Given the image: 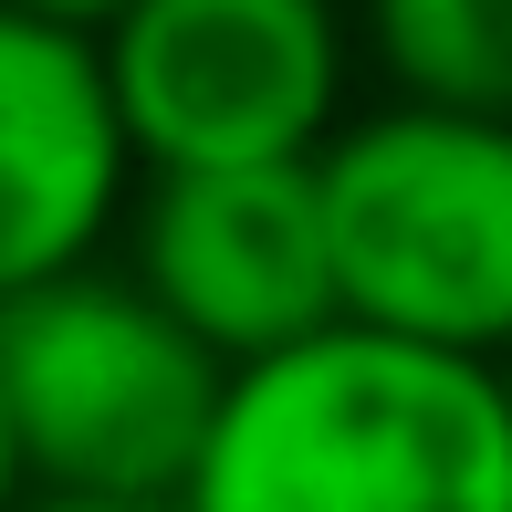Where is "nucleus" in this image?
I'll return each instance as SVG.
<instances>
[{
	"mask_svg": "<svg viewBox=\"0 0 512 512\" xmlns=\"http://www.w3.org/2000/svg\"><path fill=\"white\" fill-rule=\"evenodd\" d=\"M11 512H178V502H115V492H21Z\"/></svg>",
	"mask_w": 512,
	"mask_h": 512,
	"instance_id": "nucleus-8",
	"label": "nucleus"
},
{
	"mask_svg": "<svg viewBox=\"0 0 512 512\" xmlns=\"http://www.w3.org/2000/svg\"><path fill=\"white\" fill-rule=\"evenodd\" d=\"M178 512H512L502 356L314 324L230 366Z\"/></svg>",
	"mask_w": 512,
	"mask_h": 512,
	"instance_id": "nucleus-1",
	"label": "nucleus"
},
{
	"mask_svg": "<svg viewBox=\"0 0 512 512\" xmlns=\"http://www.w3.org/2000/svg\"><path fill=\"white\" fill-rule=\"evenodd\" d=\"M335 304L460 356L512 345V115L387 95L314 147Z\"/></svg>",
	"mask_w": 512,
	"mask_h": 512,
	"instance_id": "nucleus-2",
	"label": "nucleus"
},
{
	"mask_svg": "<svg viewBox=\"0 0 512 512\" xmlns=\"http://www.w3.org/2000/svg\"><path fill=\"white\" fill-rule=\"evenodd\" d=\"M230 356L157 304L136 272L74 262L0 304V408L32 492L178 502L209 450Z\"/></svg>",
	"mask_w": 512,
	"mask_h": 512,
	"instance_id": "nucleus-3",
	"label": "nucleus"
},
{
	"mask_svg": "<svg viewBox=\"0 0 512 512\" xmlns=\"http://www.w3.org/2000/svg\"><path fill=\"white\" fill-rule=\"evenodd\" d=\"M126 272L209 356L251 366L335 324V241H324L314 157H230V168H147Z\"/></svg>",
	"mask_w": 512,
	"mask_h": 512,
	"instance_id": "nucleus-5",
	"label": "nucleus"
},
{
	"mask_svg": "<svg viewBox=\"0 0 512 512\" xmlns=\"http://www.w3.org/2000/svg\"><path fill=\"white\" fill-rule=\"evenodd\" d=\"M21 11H42V21H74V32H105L126 0H21Z\"/></svg>",
	"mask_w": 512,
	"mask_h": 512,
	"instance_id": "nucleus-9",
	"label": "nucleus"
},
{
	"mask_svg": "<svg viewBox=\"0 0 512 512\" xmlns=\"http://www.w3.org/2000/svg\"><path fill=\"white\" fill-rule=\"evenodd\" d=\"M136 178L147 157L105 84V42L0 0V304L95 262Z\"/></svg>",
	"mask_w": 512,
	"mask_h": 512,
	"instance_id": "nucleus-6",
	"label": "nucleus"
},
{
	"mask_svg": "<svg viewBox=\"0 0 512 512\" xmlns=\"http://www.w3.org/2000/svg\"><path fill=\"white\" fill-rule=\"evenodd\" d=\"M502 387H512V345H502Z\"/></svg>",
	"mask_w": 512,
	"mask_h": 512,
	"instance_id": "nucleus-11",
	"label": "nucleus"
},
{
	"mask_svg": "<svg viewBox=\"0 0 512 512\" xmlns=\"http://www.w3.org/2000/svg\"><path fill=\"white\" fill-rule=\"evenodd\" d=\"M32 481H21V439H11V408H0V512H11Z\"/></svg>",
	"mask_w": 512,
	"mask_h": 512,
	"instance_id": "nucleus-10",
	"label": "nucleus"
},
{
	"mask_svg": "<svg viewBox=\"0 0 512 512\" xmlns=\"http://www.w3.org/2000/svg\"><path fill=\"white\" fill-rule=\"evenodd\" d=\"M95 42L147 168L314 157L345 126L335 0H126Z\"/></svg>",
	"mask_w": 512,
	"mask_h": 512,
	"instance_id": "nucleus-4",
	"label": "nucleus"
},
{
	"mask_svg": "<svg viewBox=\"0 0 512 512\" xmlns=\"http://www.w3.org/2000/svg\"><path fill=\"white\" fill-rule=\"evenodd\" d=\"M366 53L418 105L512 115V0H366Z\"/></svg>",
	"mask_w": 512,
	"mask_h": 512,
	"instance_id": "nucleus-7",
	"label": "nucleus"
}]
</instances>
